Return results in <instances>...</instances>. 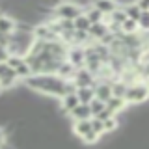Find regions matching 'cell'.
<instances>
[{"label":"cell","instance_id":"obj_1","mask_svg":"<svg viewBox=\"0 0 149 149\" xmlns=\"http://www.w3.org/2000/svg\"><path fill=\"white\" fill-rule=\"evenodd\" d=\"M24 84L34 91H39L43 95H50V97H58V99H62L67 93L77 91V86L73 84V80H62L56 74H32L30 78L24 80Z\"/></svg>","mask_w":149,"mask_h":149},{"label":"cell","instance_id":"obj_2","mask_svg":"<svg viewBox=\"0 0 149 149\" xmlns=\"http://www.w3.org/2000/svg\"><path fill=\"white\" fill-rule=\"evenodd\" d=\"M84 13V8L78 6L74 2H60L58 6L52 9L54 19H63V21H74L77 17H80Z\"/></svg>","mask_w":149,"mask_h":149},{"label":"cell","instance_id":"obj_3","mask_svg":"<svg viewBox=\"0 0 149 149\" xmlns=\"http://www.w3.org/2000/svg\"><path fill=\"white\" fill-rule=\"evenodd\" d=\"M147 99H149V90H147L146 82H136L129 86L127 95H125L127 104H140V102H146Z\"/></svg>","mask_w":149,"mask_h":149},{"label":"cell","instance_id":"obj_4","mask_svg":"<svg viewBox=\"0 0 149 149\" xmlns=\"http://www.w3.org/2000/svg\"><path fill=\"white\" fill-rule=\"evenodd\" d=\"M65 60H67L74 69H82L84 63H86V49L80 47V45H71L67 49V58Z\"/></svg>","mask_w":149,"mask_h":149},{"label":"cell","instance_id":"obj_5","mask_svg":"<svg viewBox=\"0 0 149 149\" xmlns=\"http://www.w3.org/2000/svg\"><path fill=\"white\" fill-rule=\"evenodd\" d=\"M73 84L77 88H93L97 84V78L95 74H91L88 69H77V73H74L73 77Z\"/></svg>","mask_w":149,"mask_h":149},{"label":"cell","instance_id":"obj_6","mask_svg":"<svg viewBox=\"0 0 149 149\" xmlns=\"http://www.w3.org/2000/svg\"><path fill=\"white\" fill-rule=\"evenodd\" d=\"M93 90H95V99H99L102 102H106L112 97V84L110 82H97L93 86Z\"/></svg>","mask_w":149,"mask_h":149},{"label":"cell","instance_id":"obj_7","mask_svg":"<svg viewBox=\"0 0 149 149\" xmlns=\"http://www.w3.org/2000/svg\"><path fill=\"white\" fill-rule=\"evenodd\" d=\"M15 28H17V21L13 17L6 15V13L0 15V34L2 36H11L15 32Z\"/></svg>","mask_w":149,"mask_h":149},{"label":"cell","instance_id":"obj_8","mask_svg":"<svg viewBox=\"0 0 149 149\" xmlns=\"http://www.w3.org/2000/svg\"><path fill=\"white\" fill-rule=\"evenodd\" d=\"M78 104H80V101H78V97H77V91H74V93H67V95H63L62 99H60L62 112H65V114H69L71 110H74Z\"/></svg>","mask_w":149,"mask_h":149},{"label":"cell","instance_id":"obj_9","mask_svg":"<svg viewBox=\"0 0 149 149\" xmlns=\"http://www.w3.org/2000/svg\"><path fill=\"white\" fill-rule=\"evenodd\" d=\"M108 32H110V30H108V24L102 21V22H97V24H91L90 30H88V34H90V37H91L93 41H97V43H99V41H101L106 34H108Z\"/></svg>","mask_w":149,"mask_h":149},{"label":"cell","instance_id":"obj_10","mask_svg":"<svg viewBox=\"0 0 149 149\" xmlns=\"http://www.w3.org/2000/svg\"><path fill=\"white\" fill-rule=\"evenodd\" d=\"M73 121H80V119H90L91 118V110H90V104H78L74 110L69 112Z\"/></svg>","mask_w":149,"mask_h":149},{"label":"cell","instance_id":"obj_11","mask_svg":"<svg viewBox=\"0 0 149 149\" xmlns=\"http://www.w3.org/2000/svg\"><path fill=\"white\" fill-rule=\"evenodd\" d=\"M104 104H106V110H110L114 116L118 114V112H121V110L127 108V101L121 99V97H110V99L106 101Z\"/></svg>","mask_w":149,"mask_h":149},{"label":"cell","instance_id":"obj_12","mask_svg":"<svg viewBox=\"0 0 149 149\" xmlns=\"http://www.w3.org/2000/svg\"><path fill=\"white\" fill-rule=\"evenodd\" d=\"M93 6L99 9L102 15H106V17H108L112 11H116V9H118L116 0H95V2H93Z\"/></svg>","mask_w":149,"mask_h":149},{"label":"cell","instance_id":"obj_13","mask_svg":"<svg viewBox=\"0 0 149 149\" xmlns=\"http://www.w3.org/2000/svg\"><path fill=\"white\" fill-rule=\"evenodd\" d=\"M74 73H77V69L73 67L71 63L65 60V62L58 67V71H56V77H60L62 80H73V77H74Z\"/></svg>","mask_w":149,"mask_h":149},{"label":"cell","instance_id":"obj_14","mask_svg":"<svg viewBox=\"0 0 149 149\" xmlns=\"http://www.w3.org/2000/svg\"><path fill=\"white\" fill-rule=\"evenodd\" d=\"M77 97L80 104H90L95 99V90L93 88H77Z\"/></svg>","mask_w":149,"mask_h":149},{"label":"cell","instance_id":"obj_15","mask_svg":"<svg viewBox=\"0 0 149 149\" xmlns=\"http://www.w3.org/2000/svg\"><path fill=\"white\" fill-rule=\"evenodd\" d=\"M84 15L88 17V21H90L91 24L102 22V21H104V17H106V15H102V13H101V11H99V9H97L95 6H93V4H91L90 8H86V9H84Z\"/></svg>","mask_w":149,"mask_h":149},{"label":"cell","instance_id":"obj_16","mask_svg":"<svg viewBox=\"0 0 149 149\" xmlns=\"http://www.w3.org/2000/svg\"><path fill=\"white\" fill-rule=\"evenodd\" d=\"M91 130L90 119H80V121H73V132L77 134L78 138H82L84 134H88Z\"/></svg>","mask_w":149,"mask_h":149},{"label":"cell","instance_id":"obj_17","mask_svg":"<svg viewBox=\"0 0 149 149\" xmlns=\"http://www.w3.org/2000/svg\"><path fill=\"white\" fill-rule=\"evenodd\" d=\"M127 90H129V86L123 80H119V78L112 82V97H121V99H125Z\"/></svg>","mask_w":149,"mask_h":149},{"label":"cell","instance_id":"obj_18","mask_svg":"<svg viewBox=\"0 0 149 149\" xmlns=\"http://www.w3.org/2000/svg\"><path fill=\"white\" fill-rule=\"evenodd\" d=\"M138 32H140L138 22L132 21V19H127V21L121 24V34H125V36H134V34H138Z\"/></svg>","mask_w":149,"mask_h":149},{"label":"cell","instance_id":"obj_19","mask_svg":"<svg viewBox=\"0 0 149 149\" xmlns=\"http://www.w3.org/2000/svg\"><path fill=\"white\" fill-rule=\"evenodd\" d=\"M123 9H125V13H127V17H129V19H132V21H136V22H138L140 15H142V9L138 8V4H136V2L127 4V6H125Z\"/></svg>","mask_w":149,"mask_h":149},{"label":"cell","instance_id":"obj_20","mask_svg":"<svg viewBox=\"0 0 149 149\" xmlns=\"http://www.w3.org/2000/svg\"><path fill=\"white\" fill-rule=\"evenodd\" d=\"M73 22H74V30H78V32H88V30H90V26H91V22L88 21V17L84 15V13H82L80 17H77Z\"/></svg>","mask_w":149,"mask_h":149},{"label":"cell","instance_id":"obj_21","mask_svg":"<svg viewBox=\"0 0 149 149\" xmlns=\"http://www.w3.org/2000/svg\"><path fill=\"white\" fill-rule=\"evenodd\" d=\"M6 63H8L9 69H13V71H15L17 67H21V65L24 63V58H22V56H17V54H9V58L6 60Z\"/></svg>","mask_w":149,"mask_h":149},{"label":"cell","instance_id":"obj_22","mask_svg":"<svg viewBox=\"0 0 149 149\" xmlns=\"http://www.w3.org/2000/svg\"><path fill=\"white\" fill-rule=\"evenodd\" d=\"M106 108V104L102 101H99V99H93L91 102H90V110H91V118H95V116H99L102 110Z\"/></svg>","mask_w":149,"mask_h":149},{"label":"cell","instance_id":"obj_23","mask_svg":"<svg viewBox=\"0 0 149 149\" xmlns=\"http://www.w3.org/2000/svg\"><path fill=\"white\" fill-rule=\"evenodd\" d=\"M102 127H104V134L114 132V130L118 129V118H116V116H112V118L104 119V121H102Z\"/></svg>","mask_w":149,"mask_h":149},{"label":"cell","instance_id":"obj_24","mask_svg":"<svg viewBox=\"0 0 149 149\" xmlns=\"http://www.w3.org/2000/svg\"><path fill=\"white\" fill-rule=\"evenodd\" d=\"M138 28L140 32H149V11H142L138 19Z\"/></svg>","mask_w":149,"mask_h":149},{"label":"cell","instance_id":"obj_25","mask_svg":"<svg viewBox=\"0 0 149 149\" xmlns=\"http://www.w3.org/2000/svg\"><path fill=\"white\" fill-rule=\"evenodd\" d=\"M99 138H101V136L95 132V130H90V132H88V134H84V136H82L80 140H82L84 143H88V146H91V143H97V142H99Z\"/></svg>","mask_w":149,"mask_h":149},{"label":"cell","instance_id":"obj_26","mask_svg":"<svg viewBox=\"0 0 149 149\" xmlns=\"http://www.w3.org/2000/svg\"><path fill=\"white\" fill-rule=\"evenodd\" d=\"M90 125H91V130H95L97 134H104V127H102V121L97 119V118H90Z\"/></svg>","mask_w":149,"mask_h":149},{"label":"cell","instance_id":"obj_27","mask_svg":"<svg viewBox=\"0 0 149 149\" xmlns=\"http://www.w3.org/2000/svg\"><path fill=\"white\" fill-rule=\"evenodd\" d=\"M112 116H114V114H112L110 110H106V108H104V110H102V112H101L99 116H95V118H97V119H101V121H104V119H108V118H112Z\"/></svg>","mask_w":149,"mask_h":149},{"label":"cell","instance_id":"obj_28","mask_svg":"<svg viewBox=\"0 0 149 149\" xmlns=\"http://www.w3.org/2000/svg\"><path fill=\"white\" fill-rule=\"evenodd\" d=\"M136 4L142 11H149V0H136Z\"/></svg>","mask_w":149,"mask_h":149},{"label":"cell","instance_id":"obj_29","mask_svg":"<svg viewBox=\"0 0 149 149\" xmlns=\"http://www.w3.org/2000/svg\"><path fill=\"white\" fill-rule=\"evenodd\" d=\"M8 58H9V52H8V49L0 47V62H6Z\"/></svg>","mask_w":149,"mask_h":149},{"label":"cell","instance_id":"obj_30","mask_svg":"<svg viewBox=\"0 0 149 149\" xmlns=\"http://www.w3.org/2000/svg\"><path fill=\"white\" fill-rule=\"evenodd\" d=\"M2 147H6V132L0 129V149Z\"/></svg>","mask_w":149,"mask_h":149},{"label":"cell","instance_id":"obj_31","mask_svg":"<svg viewBox=\"0 0 149 149\" xmlns=\"http://www.w3.org/2000/svg\"><path fill=\"white\" fill-rule=\"evenodd\" d=\"M146 86H147V90H149V78H147V80H146Z\"/></svg>","mask_w":149,"mask_h":149},{"label":"cell","instance_id":"obj_32","mask_svg":"<svg viewBox=\"0 0 149 149\" xmlns=\"http://www.w3.org/2000/svg\"><path fill=\"white\" fill-rule=\"evenodd\" d=\"M0 15H2V11H0Z\"/></svg>","mask_w":149,"mask_h":149},{"label":"cell","instance_id":"obj_33","mask_svg":"<svg viewBox=\"0 0 149 149\" xmlns=\"http://www.w3.org/2000/svg\"><path fill=\"white\" fill-rule=\"evenodd\" d=\"M147 34H149V32H147Z\"/></svg>","mask_w":149,"mask_h":149}]
</instances>
